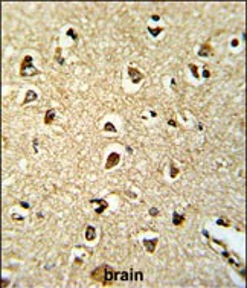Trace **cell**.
<instances>
[{
	"label": "cell",
	"instance_id": "cell-1",
	"mask_svg": "<svg viewBox=\"0 0 247 288\" xmlns=\"http://www.w3.org/2000/svg\"><path fill=\"white\" fill-rule=\"evenodd\" d=\"M32 56L31 55H26L23 61H21V66H20V76H37L40 73V70L37 67H34L32 64Z\"/></svg>",
	"mask_w": 247,
	"mask_h": 288
},
{
	"label": "cell",
	"instance_id": "cell-2",
	"mask_svg": "<svg viewBox=\"0 0 247 288\" xmlns=\"http://www.w3.org/2000/svg\"><path fill=\"white\" fill-rule=\"evenodd\" d=\"M119 160H121V156L118 153H112L110 156L107 157V163H105V169H112L113 166H116Z\"/></svg>",
	"mask_w": 247,
	"mask_h": 288
},
{
	"label": "cell",
	"instance_id": "cell-3",
	"mask_svg": "<svg viewBox=\"0 0 247 288\" xmlns=\"http://www.w3.org/2000/svg\"><path fill=\"white\" fill-rule=\"evenodd\" d=\"M113 281H114V271L108 265H104V281H102V283L104 285H108V283L113 282Z\"/></svg>",
	"mask_w": 247,
	"mask_h": 288
},
{
	"label": "cell",
	"instance_id": "cell-4",
	"mask_svg": "<svg viewBox=\"0 0 247 288\" xmlns=\"http://www.w3.org/2000/svg\"><path fill=\"white\" fill-rule=\"evenodd\" d=\"M128 75H130V78H131V81H133L134 84H139L140 81H142V73L139 72L137 69H134V67H128Z\"/></svg>",
	"mask_w": 247,
	"mask_h": 288
},
{
	"label": "cell",
	"instance_id": "cell-5",
	"mask_svg": "<svg viewBox=\"0 0 247 288\" xmlns=\"http://www.w3.org/2000/svg\"><path fill=\"white\" fill-rule=\"evenodd\" d=\"M157 242H159V239H157V238L145 239V241H143V246H145V249H147L149 253H154V252H156V246H157Z\"/></svg>",
	"mask_w": 247,
	"mask_h": 288
},
{
	"label": "cell",
	"instance_id": "cell-6",
	"mask_svg": "<svg viewBox=\"0 0 247 288\" xmlns=\"http://www.w3.org/2000/svg\"><path fill=\"white\" fill-rule=\"evenodd\" d=\"M90 276H92V279H93V281H101V282H102V281H104V265H102V267L95 268L93 271H92Z\"/></svg>",
	"mask_w": 247,
	"mask_h": 288
},
{
	"label": "cell",
	"instance_id": "cell-7",
	"mask_svg": "<svg viewBox=\"0 0 247 288\" xmlns=\"http://www.w3.org/2000/svg\"><path fill=\"white\" fill-rule=\"evenodd\" d=\"M86 239L87 241H95L96 239V229L93 226H87L86 229Z\"/></svg>",
	"mask_w": 247,
	"mask_h": 288
},
{
	"label": "cell",
	"instance_id": "cell-8",
	"mask_svg": "<svg viewBox=\"0 0 247 288\" xmlns=\"http://www.w3.org/2000/svg\"><path fill=\"white\" fill-rule=\"evenodd\" d=\"M90 203H98V204H101V207L96 209V214H102V212L108 207V203L105 201L104 198H99V200H95V198H93V200H90Z\"/></svg>",
	"mask_w": 247,
	"mask_h": 288
},
{
	"label": "cell",
	"instance_id": "cell-9",
	"mask_svg": "<svg viewBox=\"0 0 247 288\" xmlns=\"http://www.w3.org/2000/svg\"><path fill=\"white\" fill-rule=\"evenodd\" d=\"M185 223V215L183 214H179V212H173V224L174 226H182Z\"/></svg>",
	"mask_w": 247,
	"mask_h": 288
},
{
	"label": "cell",
	"instance_id": "cell-10",
	"mask_svg": "<svg viewBox=\"0 0 247 288\" xmlns=\"http://www.w3.org/2000/svg\"><path fill=\"white\" fill-rule=\"evenodd\" d=\"M37 99H38V95H37V93H35L34 90H28V92H26V98H25V101H23V105L32 102V101H37Z\"/></svg>",
	"mask_w": 247,
	"mask_h": 288
},
{
	"label": "cell",
	"instance_id": "cell-11",
	"mask_svg": "<svg viewBox=\"0 0 247 288\" xmlns=\"http://www.w3.org/2000/svg\"><path fill=\"white\" fill-rule=\"evenodd\" d=\"M54 119H55V110L54 108L47 110L46 114H44V123H46V125H49V123L54 122Z\"/></svg>",
	"mask_w": 247,
	"mask_h": 288
},
{
	"label": "cell",
	"instance_id": "cell-12",
	"mask_svg": "<svg viewBox=\"0 0 247 288\" xmlns=\"http://www.w3.org/2000/svg\"><path fill=\"white\" fill-rule=\"evenodd\" d=\"M210 54H212V49H210V46L208 43L206 44H203L201 46V49L198 50V56H209Z\"/></svg>",
	"mask_w": 247,
	"mask_h": 288
},
{
	"label": "cell",
	"instance_id": "cell-13",
	"mask_svg": "<svg viewBox=\"0 0 247 288\" xmlns=\"http://www.w3.org/2000/svg\"><path fill=\"white\" fill-rule=\"evenodd\" d=\"M114 279L128 281V279H130V273H127V271H116V273H114Z\"/></svg>",
	"mask_w": 247,
	"mask_h": 288
},
{
	"label": "cell",
	"instance_id": "cell-14",
	"mask_svg": "<svg viewBox=\"0 0 247 288\" xmlns=\"http://www.w3.org/2000/svg\"><path fill=\"white\" fill-rule=\"evenodd\" d=\"M162 31H163L162 28H149V26H148V32L151 34L153 37H157V35L162 32Z\"/></svg>",
	"mask_w": 247,
	"mask_h": 288
},
{
	"label": "cell",
	"instance_id": "cell-15",
	"mask_svg": "<svg viewBox=\"0 0 247 288\" xmlns=\"http://www.w3.org/2000/svg\"><path fill=\"white\" fill-rule=\"evenodd\" d=\"M104 130H105V131H112V133H116V127H114L112 122H107V123H105V125H104Z\"/></svg>",
	"mask_w": 247,
	"mask_h": 288
},
{
	"label": "cell",
	"instance_id": "cell-16",
	"mask_svg": "<svg viewBox=\"0 0 247 288\" xmlns=\"http://www.w3.org/2000/svg\"><path fill=\"white\" fill-rule=\"evenodd\" d=\"M61 49H60V47H56V55H55V58L56 60H58V63L60 64H64V58H61Z\"/></svg>",
	"mask_w": 247,
	"mask_h": 288
},
{
	"label": "cell",
	"instance_id": "cell-17",
	"mask_svg": "<svg viewBox=\"0 0 247 288\" xmlns=\"http://www.w3.org/2000/svg\"><path fill=\"white\" fill-rule=\"evenodd\" d=\"M189 69L192 70V75H194V76H195V78H198V76H200V75H198V69H197V67H195V66H194V64H189Z\"/></svg>",
	"mask_w": 247,
	"mask_h": 288
},
{
	"label": "cell",
	"instance_id": "cell-18",
	"mask_svg": "<svg viewBox=\"0 0 247 288\" xmlns=\"http://www.w3.org/2000/svg\"><path fill=\"white\" fill-rule=\"evenodd\" d=\"M217 224L218 226H224V227H229V226H230V223H229V221H226V220H217Z\"/></svg>",
	"mask_w": 247,
	"mask_h": 288
},
{
	"label": "cell",
	"instance_id": "cell-19",
	"mask_svg": "<svg viewBox=\"0 0 247 288\" xmlns=\"http://www.w3.org/2000/svg\"><path fill=\"white\" fill-rule=\"evenodd\" d=\"M177 174H179V169H177V168H175L174 165H171V177L174 179V177L177 175Z\"/></svg>",
	"mask_w": 247,
	"mask_h": 288
},
{
	"label": "cell",
	"instance_id": "cell-20",
	"mask_svg": "<svg viewBox=\"0 0 247 288\" xmlns=\"http://www.w3.org/2000/svg\"><path fill=\"white\" fill-rule=\"evenodd\" d=\"M67 35H69L70 38L76 40V34H75V31H73V29H69V31H67Z\"/></svg>",
	"mask_w": 247,
	"mask_h": 288
},
{
	"label": "cell",
	"instance_id": "cell-21",
	"mask_svg": "<svg viewBox=\"0 0 247 288\" xmlns=\"http://www.w3.org/2000/svg\"><path fill=\"white\" fill-rule=\"evenodd\" d=\"M137 277V281H142L143 279V273H140V271H137V273H134V279Z\"/></svg>",
	"mask_w": 247,
	"mask_h": 288
},
{
	"label": "cell",
	"instance_id": "cell-22",
	"mask_svg": "<svg viewBox=\"0 0 247 288\" xmlns=\"http://www.w3.org/2000/svg\"><path fill=\"white\" fill-rule=\"evenodd\" d=\"M149 215L156 216V215H159V210H157V209H154V207H153V209H149Z\"/></svg>",
	"mask_w": 247,
	"mask_h": 288
},
{
	"label": "cell",
	"instance_id": "cell-23",
	"mask_svg": "<svg viewBox=\"0 0 247 288\" xmlns=\"http://www.w3.org/2000/svg\"><path fill=\"white\" fill-rule=\"evenodd\" d=\"M20 204H21V207H25V209H29V203H25V201H20Z\"/></svg>",
	"mask_w": 247,
	"mask_h": 288
},
{
	"label": "cell",
	"instance_id": "cell-24",
	"mask_svg": "<svg viewBox=\"0 0 247 288\" xmlns=\"http://www.w3.org/2000/svg\"><path fill=\"white\" fill-rule=\"evenodd\" d=\"M12 218L17 220V221H21V220H23V216H20V215H12Z\"/></svg>",
	"mask_w": 247,
	"mask_h": 288
},
{
	"label": "cell",
	"instance_id": "cell-25",
	"mask_svg": "<svg viewBox=\"0 0 247 288\" xmlns=\"http://www.w3.org/2000/svg\"><path fill=\"white\" fill-rule=\"evenodd\" d=\"M203 76H205V78H209V76H210V72H209V70H205V73H203Z\"/></svg>",
	"mask_w": 247,
	"mask_h": 288
},
{
	"label": "cell",
	"instance_id": "cell-26",
	"mask_svg": "<svg viewBox=\"0 0 247 288\" xmlns=\"http://www.w3.org/2000/svg\"><path fill=\"white\" fill-rule=\"evenodd\" d=\"M230 44H232V47H233V46H238V40H233Z\"/></svg>",
	"mask_w": 247,
	"mask_h": 288
},
{
	"label": "cell",
	"instance_id": "cell-27",
	"mask_svg": "<svg viewBox=\"0 0 247 288\" xmlns=\"http://www.w3.org/2000/svg\"><path fill=\"white\" fill-rule=\"evenodd\" d=\"M168 123H169V125H173V127H175V125H177V123H175V122H174V121H169V122H168Z\"/></svg>",
	"mask_w": 247,
	"mask_h": 288
}]
</instances>
